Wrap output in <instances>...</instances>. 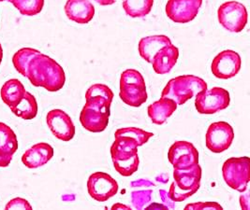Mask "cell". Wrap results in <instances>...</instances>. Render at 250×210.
<instances>
[{"mask_svg":"<svg viewBox=\"0 0 250 210\" xmlns=\"http://www.w3.org/2000/svg\"><path fill=\"white\" fill-rule=\"evenodd\" d=\"M154 135L135 127L118 129L114 133V143L111 147V155L115 170L123 177H130L139 168L138 147L148 142Z\"/></svg>","mask_w":250,"mask_h":210,"instance_id":"7a4b0ae2","label":"cell"},{"mask_svg":"<svg viewBox=\"0 0 250 210\" xmlns=\"http://www.w3.org/2000/svg\"><path fill=\"white\" fill-rule=\"evenodd\" d=\"M90 197L98 202H106L118 191V183L107 173L96 172L87 180Z\"/></svg>","mask_w":250,"mask_h":210,"instance_id":"8fae6325","label":"cell"},{"mask_svg":"<svg viewBox=\"0 0 250 210\" xmlns=\"http://www.w3.org/2000/svg\"><path fill=\"white\" fill-rule=\"evenodd\" d=\"M25 92L23 83L19 79L12 78L3 84L0 90V96L3 102L11 109L20 103Z\"/></svg>","mask_w":250,"mask_h":210,"instance_id":"44dd1931","label":"cell"},{"mask_svg":"<svg viewBox=\"0 0 250 210\" xmlns=\"http://www.w3.org/2000/svg\"><path fill=\"white\" fill-rule=\"evenodd\" d=\"M178 57L179 50L174 45L171 44L162 48L155 55L151 63L154 71L159 75L169 73L175 66Z\"/></svg>","mask_w":250,"mask_h":210,"instance_id":"ac0fdd59","label":"cell"},{"mask_svg":"<svg viewBox=\"0 0 250 210\" xmlns=\"http://www.w3.org/2000/svg\"><path fill=\"white\" fill-rule=\"evenodd\" d=\"M203 0H168L166 14L172 22L187 23L198 15Z\"/></svg>","mask_w":250,"mask_h":210,"instance_id":"7c38bea8","label":"cell"},{"mask_svg":"<svg viewBox=\"0 0 250 210\" xmlns=\"http://www.w3.org/2000/svg\"><path fill=\"white\" fill-rule=\"evenodd\" d=\"M24 16H35L42 11L44 0H7Z\"/></svg>","mask_w":250,"mask_h":210,"instance_id":"d4e9b609","label":"cell"},{"mask_svg":"<svg viewBox=\"0 0 250 210\" xmlns=\"http://www.w3.org/2000/svg\"><path fill=\"white\" fill-rule=\"evenodd\" d=\"M12 64L35 87H42L48 92H57L65 85L66 75L63 67L56 60L36 49H20L12 57Z\"/></svg>","mask_w":250,"mask_h":210,"instance_id":"6da1fadb","label":"cell"},{"mask_svg":"<svg viewBox=\"0 0 250 210\" xmlns=\"http://www.w3.org/2000/svg\"><path fill=\"white\" fill-rule=\"evenodd\" d=\"M151 193L152 191H136L132 193V203L134 205V207L141 210L144 209L145 207H146L148 203L150 202L151 199Z\"/></svg>","mask_w":250,"mask_h":210,"instance_id":"484cf974","label":"cell"},{"mask_svg":"<svg viewBox=\"0 0 250 210\" xmlns=\"http://www.w3.org/2000/svg\"><path fill=\"white\" fill-rule=\"evenodd\" d=\"M223 210L222 207L217 204V203H214V202H201V203H194V204H189L188 205L185 210Z\"/></svg>","mask_w":250,"mask_h":210,"instance_id":"4316f807","label":"cell"},{"mask_svg":"<svg viewBox=\"0 0 250 210\" xmlns=\"http://www.w3.org/2000/svg\"><path fill=\"white\" fill-rule=\"evenodd\" d=\"M54 156V149L51 145L44 142L36 144L27 150L22 157L23 165L35 169L46 165Z\"/></svg>","mask_w":250,"mask_h":210,"instance_id":"e0dca14e","label":"cell"},{"mask_svg":"<svg viewBox=\"0 0 250 210\" xmlns=\"http://www.w3.org/2000/svg\"><path fill=\"white\" fill-rule=\"evenodd\" d=\"M206 89L207 83L203 78L193 75H184L171 78L163 89L161 97L170 98L177 106H181Z\"/></svg>","mask_w":250,"mask_h":210,"instance_id":"5b68a950","label":"cell"},{"mask_svg":"<svg viewBox=\"0 0 250 210\" xmlns=\"http://www.w3.org/2000/svg\"><path fill=\"white\" fill-rule=\"evenodd\" d=\"M94 1H96L102 6H109V5H113L116 0H94Z\"/></svg>","mask_w":250,"mask_h":210,"instance_id":"f546056e","label":"cell"},{"mask_svg":"<svg viewBox=\"0 0 250 210\" xmlns=\"http://www.w3.org/2000/svg\"><path fill=\"white\" fill-rule=\"evenodd\" d=\"M171 44V39L166 36H150L140 40L139 54L148 63H152L155 55L162 48Z\"/></svg>","mask_w":250,"mask_h":210,"instance_id":"d6986e66","label":"cell"},{"mask_svg":"<svg viewBox=\"0 0 250 210\" xmlns=\"http://www.w3.org/2000/svg\"><path fill=\"white\" fill-rule=\"evenodd\" d=\"M174 181L169 191V198L175 202L188 199L200 188L202 168L199 164L187 168H174Z\"/></svg>","mask_w":250,"mask_h":210,"instance_id":"277c9868","label":"cell"},{"mask_svg":"<svg viewBox=\"0 0 250 210\" xmlns=\"http://www.w3.org/2000/svg\"><path fill=\"white\" fill-rule=\"evenodd\" d=\"M154 0H124L122 3L125 14L132 18H143L149 14Z\"/></svg>","mask_w":250,"mask_h":210,"instance_id":"cb8c5ba5","label":"cell"},{"mask_svg":"<svg viewBox=\"0 0 250 210\" xmlns=\"http://www.w3.org/2000/svg\"><path fill=\"white\" fill-rule=\"evenodd\" d=\"M241 57L234 51L226 50L218 54L214 58L211 70L215 77L228 79L235 77L241 69Z\"/></svg>","mask_w":250,"mask_h":210,"instance_id":"4fadbf2b","label":"cell"},{"mask_svg":"<svg viewBox=\"0 0 250 210\" xmlns=\"http://www.w3.org/2000/svg\"><path fill=\"white\" fill-rule=\"evenodd\" d=\"M46 122L53 134L64 142L70 141L75 134V126L65 111L53 110L46 116Z\"/></svg>","mask_w":250,"mask_h":210,"instance_id":"5bb4252c","label":"cell"},{"mask_svg":"<svg viewBox=\"0 0 250 210\" xmlns=\"http://www.w3.org/2000/svg\"><path fill=\"white\" fill-rule=\"evenodd\" d=\"M250 164L249 157L229 158L223 164L222 175L228 186L244 192L250 182Z\"/></svg>","mask_w":250,"mask_h":210,"instance_id":"52a82bcc","label":"cell"},{"mask_svg":"<svg viewBox=\"0 0 250 210\" xmlns=\"http://www.w3.org/2000/svg\"><path fill=\"white\" fill-rule=\"evenodd\" d=\"M119 209H123V210H130V208L124 206V205H121V204H117V205H114V207L112 208V210H119Z\"/></svg>","mask_w":250,"mask_h":210,"instance_id":"4dcf8cb0","label":"cell"},{"mask_svg":"<svg viewBox=\"0 0 250 210\" xmlns=\"http://www.w3.org/2000/svg\"><path fill=\"white\" fill-rule=\"evenodd\" d=\"M168 159L173 168H187L199 164V153L193 144L177 141L170 148Z\"/></svg>","mask_w":250,"mask_h":210,"instance_id":"9a60e30c","label":"cell"},{"mask_svg":"<svg viewBox=\"0 0 250 210\" xmlns=\"http://www.w3.org/2000/svg\"><path fill=\"white\" fill-rule=\"evenodd\" d=\"M234 138L233 128L226 122H213L207 129L205 145L215 153H220L230 147Z\"/></svg>","mask_w":250,"mask_h":210,"instance_id":"30bf717a","label":"cell"},{"mask_svg":"<svg viewBox=\"0 0 250 210\" xmlns=\"http://www.w3.org/2000/svg\"><path fill=\"white\" fill-rule=\"evenodd\" d=\"M64 10L70 21L81 24L88 23L95 15V7L89 0H68Z\"/></svg>","mask_w":250,"mask_h":210,"instance_id":"2e32d148","label":"cell"},{"mask_svg":"<svg viewBox=\"0 0 250 210\" xmlns=\"http://www.w3.org/2000/svg\"><path fill=\"white\" fill-rule=\"evenodd\" d=\"M18 150L17 136L12 128L0 122V155L12 156Z\"/></svg>","mask_w":250,"mask_h":210,"instance_id":"603a6c76","label":"cell"},{"mask_svg":"<svg viewBox=\"0 0 250 210\" xmlns=\"http://www.w3.org/2000/svg\"><path fill=\"white\" fill-rule=\"evenodd\" d=\"M229 102L230 97L227 90L214 87L196 95L195 108L200 114H214L227 109Z\"/></svg>","mask_w":250,"mask_h":210,"instance_id":"9c48e42d","label":"cell"},{"mask_svg":"<svg viewBox=\"0 0 250 210\" xmlns=\"http://www.w3.org/2000/svg\"><path fill=\"white\" fill-rule=\"evenodd\" d=\"M220 24L229 32L239 33L248 23V11L246 7L237 1L223 3L217 11Z\"/></svg>","mask_w":250,"mask_h":210,"instance_id":"ba28073f","label":"cell"},{"mask_svg":"<svg viewBox=\"0 0 250 210\" xmlns=\"http://www.w3.org/2000/svg\"><path fill=\"white\" fill-rule=\"evenodd\" d=\"M2 59H3V49H2V46H1V43H0V64L2 62Z\"/></svg>","mask_w":250,"mask_h":210,"instance_id":"1f68e13d","label":"cell"},{"mask_svg":"<svg viewBox=\"0 0 250 210\" xmlns=\"http://www.w3.org/2000/svg\"><path fill=\"white\" fill-rule=\"evenodd\" d=\"M119 96L127 106L133 108L141 107L146 102V81L136 69H126L121 74Z\"/></svg>","mask_w":250,"mask_h":210,"instance_id":"8992f818","label":"cell"},{"mask_svg":"<svg viewBox=\"0 0 250 210\" xmlns=\"http://www.w3.org/2000/svg\"><path fill=\"white\" fill-rule=\"evenodd\" d=\"M12 156H1L0 155V167H7L12 162Z\"/></svg>","mask_w":250,"mask_h":210,"instance_id":"f1b7e54d","label":"cell"},{"mask_svg":"<svg viewBox=\"0 0 250 210\" xmlns=\"http://www.w3.org/2000/svg\"><path fill=\"white\" fill-rule=\"evenodd\" d=\"M177 109V104L170 98L161 97L148 107V116L155 124H163Z\"/></svg>","mask_w":250,"mask_h":210,"instance_id":"ffe728a7","label":"cell"},{"mask_svg":"<svg viewBox=\"0 0 250 210\" xmlns=\"http://www.w3.org/2000/svg\"><path fill=\"white\" fill-rule=\"evenodd\" d=\"M11 111L14 115L23 120H33L38 114L37 100L33 95H31L28 92H25L20 103L17 106L11 108Z\"/></svg>","mask_w":250,"mask_h":210,"instance_id":"7402d4cb","label":"cell"},{"mask_svg":"<svg viewBox=\"0 0 250 210\" xmlns=\"http://www.w3.org/2000/svg\"><path fill=\"white\" fill-rule=\"evenodd\" d=\"M114 93L107 85L94 84L85 93V105L80 114L83 127L92 133L103 132L109 123Z\"/></svg>","mask_w":250,"mask_h":210,"instance_id":"3957f363","label":"cell"},{"mask_svg":"<svg viewBox=\"0 0 250 210\" xmlns=\"http://www.w3.org/2000/svg\"><path fill=\"white\" fill-rule=\"evenodd\" d=\"M2 1H5V0H0V2H2Z\"/></svg>","mask_w":250,"mask_h":210,"instance_id":"d6a6232c","label":"cell"},{"mask_svg":"<svg viewBox=\"0 0 250 210\" xmlns=\"http://www.w3.org/2000/svg\"><path fill=\"white\" fill-rule=\"evenodd\" d=\"M6 210H32V207L30 206V204L23 198L17 197L14 199L11 200L5 207Z\"/></svg>","mask_w":250,"mask_h":210,"instance_id":"83f0119b","label":"cell"}]
</instances>
